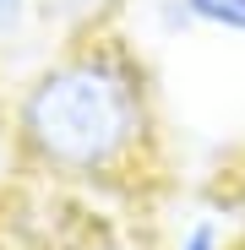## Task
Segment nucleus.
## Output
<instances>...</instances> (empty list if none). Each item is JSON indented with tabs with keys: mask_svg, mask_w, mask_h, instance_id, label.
<instances>
[{
	"mask_svg": "<svg viewBox=\"0 0 245 250\" xmlns=\"http://www.w3.org/2000/svg\"><path fill=\"white\" fill-rule=\"evenodd\" d=\"M17 152L49 180L120 185L131 180L158 136V104L142 55L109 33L66 38L11 104Z\"/></svg>",
	"mask_w": 245,
	"mask_h": 250,
	"instance_id": "f257e3e1",
	"label": "nucleus"
},
{
	"mask_svg": "<svg viewBox=\"0 0 245 250\" xmlns=\"http://www.w3.org/2000/svg\"><path fill=\"white\" fill-rule=\"evenodd\" d=\"M22 163V152H17V125H11V109H6V98H0V185H6V174Z\"/></svg>",
	"mask_w": 245,
	"mask_h": 250,
	"instance_id": "423d86ee",
	"label": "nucleus"
},
{
	"mask_svg": "<svg viewBox=\"0 0 245 250\" xmlns=\"http://www.w3.org/2000/svg\"><path fill=\"white\" fill-rule=\"evenodd\" d=\"M33 11H38V27L55 33V44H66V38L109 33L131 11V0H33Z\"/></svg>",
	"mask_w": 245,
	"mask_h": 250,
	"instance_id": "7ed1b4c3",
	"label": "nucleus"
},
{
	"mask_svg": "<svg viewBox=\"0 0 245 250\" xmlns=\"http://www.w3.org/2000/svg\"><path fill=\"white\" fill-rule=\"evenodd\" d=\"M27 27H38L33 0H0V44H17Z\"/></svg>",
	"mask_w": 245,
	"mask_h": 250,
	"instance_id": "39448f33",
	"label": "nucleus"
},
{
	"mask_svg": "<svg viewBox=\"0 0 245 250\" xmlns=\"http://www.w3.org/2000/svg\"><path fill=\"white\" fill-rule=\"evenodd\" d=\"M163 33H223L245 38V0H142Z\"/></svg>",
	"mask_w": 245,
	"mask_h": 250,
	"instance_id": "f03ea898",
	"label": "nucleus"
},
{
	"mask_svg": "<svg viewBox=\"0 0 245 250\" xmlns=\"http://www.w3.org/2000/svg\"><path fill=\"white\" fill-rule=\"evenodd\" d=\"M175 250H229V229L218 212H191V223L175 234Z\"/></svg>",
	"mask_w": 245,
	"mask_h": 250,
	"instance_id": "20e7f679",
	"label": "nucleus"
}]
</instances>
